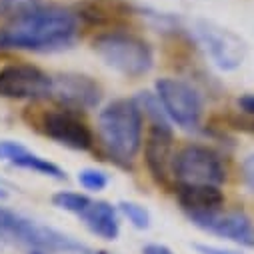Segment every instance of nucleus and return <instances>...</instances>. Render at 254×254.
Here are the masks:
<instances>
[{"label":"nucleus","instance_id":"10","mask_svg":"<svg viewBox=\"0 0 254 254\" xmlns=\"http://www.w3.org/2000/svg\"><path fill=\"white\" fill-rule=\"evenodd\" d=\"M174 136L166 122H154L144 140V160L152 178L168 186L172 182V162H174Z\"/></svg>","mask_w":254,"mask_h":254},{"label":"nucleus","instance_id":"5","mask_svg":"<svg viewBox=\"0 0 254 254\" xmlns=\"http://www.w3.org/2000/svg\"><path fill=\"white\" fill-rule=\"evenodd\" d=\"M172 180L176 186H220L226 180V166L214 148L186 144L174 154Z\"/></svg>","mask_w":254,"mask_h":254},{"label":"nucleus","instance_id":"19","mask_svg":"<svg viewBox=\"0 0 254 254\" xmlns=\"http://www.w3.org/2000/svg\"><path fill=\"white\" fill-rule=\"evenodd\" d=\"M118 206H120V212L124 214V218H128V222L134 228L146 230L150 226V212L144 206H140L136 202H120Z\"/></svg>","mask_w":254,"mask_h":254},{"label":"nucleus","instance_id":"7","mask_svg":"<svg viewBox=\"0 0 254 254\" xmlns=\"http://www.w3.org/2000/svg\"><path fill=\"white\" fill-rule=\"evenodd\" d=\"M38 128L44 136L50 140L72 148V150H90L94 146V136L88 124L80 118L76 110L70 108H56V110H46L38 116L36 120Z\"/></svg>","mask_w":254,"mask_h":254},{"label":"nucleus","instance_id":"16","mask_svg":"<svg viewBox=\"0 0 254 254\" xmlns=\"http://www.w3.org/2000/svg\"><path fill=\"white\" fill-rule=\"evenodd\" d=\"M132 14V6L124 0H84L78 4L76 16L78 20H86L88 24H112L120 18Z\"/></svg>","mask_w":254,"mask_h":254},{"label":"nucleus","instance_id":"21","mask_svg":"<svg viewBox=\"0 0 254 254\" xmlns=\"http://www.w3.org/2000/svg\"><path fill=\"white\" fill-rule=\"evenodd\" d=\"M242 180L254 192V154L246 156L244 162H242Z\"/></svg>","mask_w":254,"mask_h":254},{"label":"nucleus","instance_id":"6","mask_svg":"<svg viewBox=\"0 0 254 254\" xmlns=\"http://www.w3.org/2000/svg\"><path fill=\"white\" fill-rule=\"evenodd\" d=\"M156 100L164 114L182 128H196L202 118V98L194 86L178 78L156 82Z\"/></svg>","mask_w":254,"mask_h":254},{"label":"nucleus","instance_id":"2","mask_svg":"<svg viewBox=\"0 0 254 254\" xmlns=\"http://www.w3.org/2000/svg\"><path fill=\"white\" fill-rule=\"evenodd\" d=\"M98 138L108 156L130 166L142 146V110L134 100H114L98 114Z\"/></svg>","mask_w":254,"mask_h":254},{"label":"nucleus","instance_id":"20","mask_svg":"<svg viewBox=\"0 0 254 254\" xmlns=\"http://www.w3.org/2000/svg\"><path fill=\"white\" fill-rule=\"evenodd\" d=\"M78 182L82 188L90 190V192H98V190H104L108 186V176L102 170L96 168H84L78 172Z\"/></svg>","mask_w":254,"mask_h":254},{"label":"nucleus","instance_id":"3","mask_svg":"<svg viewBox=\"0 0 254 254\" xmlns=\"http://www.w3.org/2000/svg\"><path fill=\"white\" fill-rule=\"evenodd\" d=\"M0 240L8 244L26 246L38 252H66V254H100L76 242L68 234H62L50 226L38 224L6 206H0Z\"/></svg>","mask_w":254,"mask_h":254},{"label":"nucleus","instance_id":"1","mask_svg":"<svg viewBox=\"0 0 254 254\" xmlns=\"http://www.w3.org/2000/svg\"><path fill=\"white\" fill-rule=\"evenodd\" d=\"M76 38V12L56 4L38 2L8 24L0 26V50L58 52L70 48Z\"/></svg>","mask_w":254,"mask_h":254},{"label":"nucleus","instance_id":"17","mask_svg":"<svg viewBox=\"0 0 254 254\" xmlns=\"http://www.w3.org/2000/svg\"><path fill=\"white\" fill-rule=\"evenodd\" d=\"M92 198H88L86 194H80V192H68V190H62V192H56L52 196V202L56 208L60 210H66V212H72L76 216H80V212L90 204Z\"/></svg>","mask_w":254,"mask_h":254},{"label":"nucleus","instance_id":"14","mask_svg":"<svg viewBox=\"0 0 254 254\" xmlns=\"http://www.w3.org/2000/svg\"><path fill=\"white\" fill-rule=\"evenodd\" d=\"M174 190L188 218L212 214L224 208V194L220 186H174Z\"/></svg>","mask_w":254,"mask_h":254},{"label":"nucleus","instance_id":"15","mask_svg":"<svg viewBox=\"0 0 254 254\" xmlns=\"http://www.w3.org/2000/svg\"><path fill=\"white\" fill-rule=\"evenodd\" d=\"M80 218L86 224V228L102 240H116L120 234L118 210L110 202L90 200V204L80 212Z\"/></svg>","mask_w":254,"mask_h":254},{"label":"nucleus","instance_id":"23","mask_svg":"<svg viewBox=\"0 0 254 254\" xmlns=\"http://www.w3.org/2000/svg\"><path fill=\"white\" fill-rule=\"evenodd\" d=\"M142 254H174L168 246H164V244H146L144 248H142Z\"/></svg>","mask_w":254,"mask_h":254},{"label":"nucleus","instance_id":"9","mask_svg":"<svg viewBox=\"0 0 254 254\" xmlns=\"http://www.w3.org/2000/svg\"><path fill=\"white\" fill-rule=\"evenodd\" d=\"M0 96L12 100H42L52 96V76L32 64L0 68Z\"/></svg>","mask_w":254,"mask_h":254},{"label":"nucleus","instance_id":"25","mask_svg":"<svg viewBox=\"0 0 254 254\" xmlns=\"http://www.w3.org/2000/svg\"><path fill=\"white\" fill-rule=\"evenodd\" d=\"M0 196H2V192H0Z\"/></svg>","mask_w":254,"mask_h":254},{"label":"nucleus","instance_id":"13","mask_svg":"<svg viewBox=\"0 0 254 254\" xmlns=\"http://www.w3.org/2000/svg\"><path fill=\"white\" fill-rule=\"evenodd\" d=\"M0 160H4L12 166L24 168V170H32L36 174L54 178V180H64L66 174L58 164L50 162L48 158L38 156L36 152L28 150L26 146H22L20 142L14 140H0Z\"/></svg>","mask_w":254,"mask_h":254},{"label":"nucleus","instance_id":"4","mask_svg":"<svg viewBox=\"0 0 254 254\" xmlns=\"http://www.w3.org/2000/svg\"><path fill=\"white\" fill-rule=\"evenodd\" d=\"M92 48L106 66L128 78L148 74L154 64L150 44L144 38L124 30H110L98 34L92 42Z\"/></svg>","mask_w":254,"mask_h":254},{"label":"nucleus","instance_id":"24","mask_svg":"<svg viewBox=\"0 0 254 254\" xmlns=\"http://www.w3.org/2000/svg\"><path fill=\"white\" fill-rule=\"evenodd\" d=\"M238 106L246 112V114H254V94H246L238 100Z\"/></svg>","mask_w":254,"mask_h":254},{"label":"nucleus","instance_id":"8","mask_svg":"<svg viewBox=\"0 0 254 254\" xmlns=\"http://www.w3.org/2000/svg\"><path fill=\"white\" fill-rule=\"evenodd\" d=\"M192 28L198 42L206 48L208 56L220 70H236L242 66L248 48L238 34L208 20H196Z\"/></svg>","mask_w":254,"mask_h":254},{"label":"nucleus","instance_id":"18","mask_svg":"<svg viewBox=\"0 0 254 254\" xmlns=\"http://www.w3.org/2000/svg\"><path fill=\"white\" fill-rule=\"evenodd\" d=\"M40 0H0V26L8 24L28 8L36 6Z\"/></svg>","mask_w":254,"mask_h":254},{"label":"nucleus","instance_id":"11","mask_svg":"<svg viewBox=\"0 0 254 254\" xmlns=\"http://www.w3.org/2000/svg\"><path fill=\"white\" fill-rule=\"evenodd\" d=\"M190 220L198 228H202L214 236H220L224 240H230V242H236L242 246H254V224L244 212H238V210L226 212L222 208L212 214L192 216Z\"/></svg>","mask_w":254,"mask_h":254},{"label":"nucleus","instance_id":"22","mask_svg":"<svg viewBox=\"0 0 254 254\" xmlns=\"http://www.w3.org/2000/svg\"><path fill=\"white\" fill-rule=\"evenodd\" d=\"M194 248H196L200 254H242V252H236V250H226V248L208 246V244H194Z\"/></svg>","mask_w":254,"mask_h":254},{"label":"nucleus","instance_id":"12","mask_svg":"<svg viewBox=\"0 0 254 254\" xmlns=\"http://www.w3.org/2000/svg\"><path fill=\"white\" fill-rule=\"evenodd\" d=\"M52 98L70 110H88L100 102V86L84 74L52 76Z\"/></svg>","mask_w":254,"mask_h":254}]
</instances>
